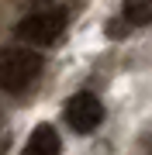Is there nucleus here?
Masks as SVG:
<instances>
[{
	"label": "nucleus",
	"instance_id": "3",
	"mask_svg": "<svg viewBox=\"0 0 152 155\" xmlns=\"http://www.w3.org/2000/svg\"><path fill=\"white\" fill-rule=\"evenodd\" d=\"M66 121H69L73 131L86 134V131H93V127H100L104 104L93 93H76V97H69V104H66Z\"/></svg>",
	"mask_w": 152,
	"mask_h": 155
},
{
	"label": "nucleus",
	"instance_id": "5",
	"mask_svg": "<svg viewBox=\"0 0 152 155\" xmlns=\"http://www.w3.org/2000/svg\"><path fill=\"white\" fill-rule=\"evenodd\" d=\"M121 14L131 28L152 24V0H121Z\"/></svg>",
	"mask_w": 152,
	"mask_h": 155
},
{
	"label": "nucleus",
	"instance_id": "2",
	"mask_svg": "<svg viewBox=\"0 0 152 155\" xmlns=\"http://www.w3.org/2000/svg\"><path fill=\"white\" fill-rule=\"evenodd\" d=\"M62 31H66V14L62 11H38L17 24V38L28 45H52L62 38Z\"/></svg>",
	"mask_w": 152,
	"mask_h": 155
},
{
	"label": "nucleus",
	"instance_id": "4",
	"mask_svg": "<svg viewBox=\"0 0 152 155\" xmlns=\"http://www.w3.org/2000/svg\"><path fill=\"white\" fill-rule=\"evenodd\" d=\"M21 155H59V131L52 124H38L24 141Z\"/></svg>",
	"mask_w": 152,
	"mask_h": 155
},
{
	"label": "nucleus",
	"instance_id": "6",
	"mask_svg": "<svg viewBox=\"0 0 152 155\" xmlns=\"http://www.w3.org/2000/svg\"><path fill=\"white\" fill-rule=\"evenodd\" d=\"M38 4H52V0H38Z\"/></svg>",
	"mask_w": 152,
	"mask_h": 155
},
{
	"label": "nucleus",
	"instance_id": "1",
	"mask_svg": "<svg viewBox=\"0 0 152 155\" xmlns=\"http://www.w3.org/2000/svg\"><path fill=\"white\" fill-rule=\"evenodd\" d=\"M42 72V55L35 48H0V86L7 93H21L24 86H31Z\"/></svg>",
	"mask_w": 152,
	"mask_h": 155
}]
</instances>
